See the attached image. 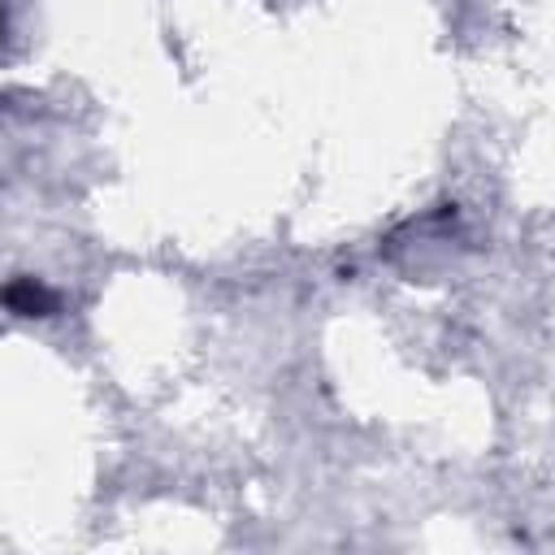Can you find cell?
<instances>
[{"label":"cell","mask_w":555,"mask_h":555,"mask_svg":"<svg viewBox=\"0 0 555 555\" xmlns=\"http://www.w3.org/2000/svg\"><path fill=\"white\" fill-rule=\"evenodd\" d=\"M4 304L13 317H52L61 308L56 291H48L39 278H13L4 291Z\"/></svg>","instance_id":"cell-1"}]
</instances>
